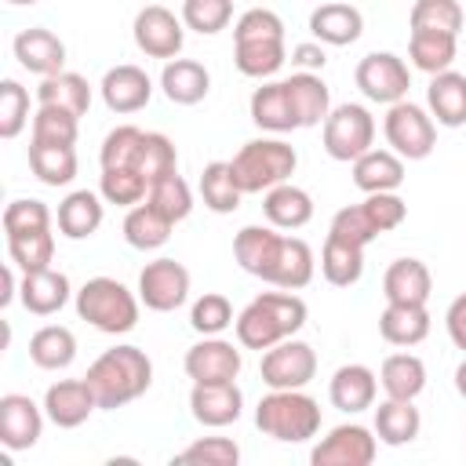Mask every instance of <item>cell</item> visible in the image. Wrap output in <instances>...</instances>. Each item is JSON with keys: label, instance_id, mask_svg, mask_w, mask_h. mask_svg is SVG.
I'll return each mask as SVG.
<instances>
[{"label": "cell", "instance_id": "1", "mask_svg": "<svg viewBox=\"0 0 466 466\" xmlns=\"http://www.w3.org/2000/svg\"><path fill=\"white\" fill-rule=\"evenodd\" d=\"M233 324H237V342L244 350H269L291 339L306 324V302L291 291H262L240 309Z\"/></svg>", "mask_w": 466, "mask_h": 466}, {"label": "cell", "instance_id": "2", "mask_svg": "<svg viewBox=\"0 0 466 466\" xmlns=\"http://www.w3.org/2000/svg\"><path fill=\"white\" fill-rule=\"evenodd\" d=\"M87 386L98 397V408H124L142 397L153 382V364L138 346H113L87 368Z\"/></svg>", "mask_w": 466, "mask_h": 466}, {"label": "cell", "instance_id": "3", "mask_svg": "<svg viewBox=\"0 0 466 466\" xmlns=\"http://www.w3.org/2000/svg\"><path fill=\"white\" fill-rule=\"evenodd\" d=\"M255 426L284 444H302L320 430V404L302 390H269L255 408Z\"/></svg>", "mask_w": 466, "mask_h": 466}, {"label": "cell", "instance_id": "4", "mask_svg": "<svg viewBox=\"0 0 466 466\" xmlns=\"http://www.w3.org/2000/svg\"><path fill=\"white\" fill-rule=\"evenodd\" d=\"M295 164H299V153L284 138H251L229 160L233 178L244 193H262L288 182L295 175Z\"/></svg>", "mask_w": 466, "mask_h": 466}, {"label": "cell", "instance_id": "5", "mask_svg": "<svg viewBox=\"0 0 466 466\" xmlns=\"http://www.w3.org/2000/svg\"><path fill=\"white\" fill-rule=\"evenodd\" d=\"M76 313L106 335H124L138 324V299L113 277H91L76 291Z\"/></svg>", "mask_w": 466, "mask_h": 466}, {"label": "cell", "instance_id": "6", "mask_svg": "<svg viewBox=\"0 0 466 466\" xmlns=\"http://www.w3.org/2000/svg\"><path fill=\"white\" fill-rule=\"evenodd\" d=\"M382 131H386V142L393 146V153L404 157V160H426L433 153V146H437L433 116L422 106L408 102V98L390 106V113L382 120Z\"/></svg>", "mask_w": 466, "mask_h": 466}, {"label": "cell", "instance_id": "7", "mask_svg": "<svg viewBox=\"0 0 466 466\" xmlns=\"http://www.w3.org/2000/svg\"><path fill=\"white\" fill-rule=\"evenodd\" d=\"M375 142V116L357 106V102H342L328 113L324 120V149L331 160H357L371 149Z\"/></svg>", "mask_w": 466, "mask_h": 466}, {"label": "cell", "instance_id": "8", "mask_svg": "<svg viewBox=\"0 0 466 466\" xmlns=\"http://www.w3.org/2000/svg\"><path fill=\"white\" fill-rule=\"evenodd\" d=\"M353 80L364 91V98H371L379 106H393V102L408 98V87H411V73H408L404 58H397L393 51H371V55H364L357 62Z\"/></svg>", "mask_w": 466, "mask_h": 466}, {"label": "cell", "instance_id": "9", "mask_svg": "<svg viewBox=\"0 0 466 466\" xmlns=\"http://www.w3.org/2000/svg\"><path fill=\"white\" fill-rule=\"evenodd\" d=\"M258 371L269 390H302L317 375V353L302 339H284L262 353Z\"/></svg>", "mask_w": 466, "mask_h": 466}, {"label": "cell", "instance_id": "10", "mask_svg": "<svg viewBox=\"0 0 466 466\" xmlns=\"http://www.w3.org/2000/svg\"><path fill=\"white\" fill-rule=\"evenodd\" d=\"M138 299L153 313H171L189 299V269L175 258H153L138 273Z\"/></svg>", "mask_w": 466, "mask_h": 466}, {"label": "cell", "instance_id": "11", "mask_svg": "<svg viewBox=\"0 0 466 466\" xmlns=\"http://www.w3.org/2000/svg\"><path fill=\"white\" fill-rule=\"evenodd\" d=\"M375 455H379V437L360 422H342L309 451V462L313 466H371Z\"/></svg>", "mask_w": 466, "mask_h": 466}, {"label": "cell", "instance_id": "12", "mask_svg": "<svg viewBox=\"0 0 466 466\" xmlns=\"http://www.w3.org/2000/svg\"><path fill=\"white\" fill-rule=\"evenodd\" d=\"M182 25H186V22H178L175 11L160 7V4H149V7H142V11L135 15L131 33H135V44H138L142 55H149V58H167V62H171V58L182 51V40H186V29H182Z\"/></svg>", "mask_w": 466, "mask_h": 466}, {"label": "cell", "instance_id": "13", "mask_svg": "<svg viewBox=\"0 0 466 466\" xmlns=\"http://www.w3.org/2000/svg\"><path fill=\"white\" fill-rule=\"evenodd\" d=\"M240 350L218 335H204L197 346L186 350V375L193 382H233L240 375Z\"/></svg>", "mask_w": 466, "mask_h": 466}, {"label": "cell", "instance_id": "14", "mask_svg": "<svg viewBox=\"0 0 466 466\" xmlns=\"http://www.w3.org/2000/svg\"><path fill=\"white\" fill-rule=\"evenodd\" d=\"M44 415L47 411H40L33 404V397H25V393H4L0 397V444L7 451L33 448L40 441V433H44Z\"/></svg>", "mask_w": 466, "mask_h": 466}, {"label": "cell", "instance_id": "15", "mask_svg": "<svg viewBox=\"0 0 466 466\" xmlns=\"http://www.w3.org/2000/svg\"><path fill=\"white\" fill-rule=\"evenodd\" d=\"M95 408H98V397L87 386V379H58L44 393V411L58 430H73L87 422Z\"/></svg>", "mask_w": 466, "mask_h": 466}, {"label": "cell", "instance_id": "16", "mask_svg": "<svg viewBox=\"0 0 466 466\" xmlns=\"http://www.w3.org/2000/svg\"><path fill=\"white\" fill-rule=\"evenodd\" d=\"M189 411L200 426H229L244 411V393L233 382H193L189 390Z\"/></svg>", "mask_w": 466, "mask_h": 466}, {"label": "cell", "instance_id": "17", "mask_svg": "<svg viewBox=\"0 0 466 466\" xmlns=\"http://www.w3.org/2000/svg\"><path fill=\"white\" fill-rule=\"evenodd\" d=\"M98 91H102V102H106L113 113H138V109H146L149 98H153V80L146 76V69L124 62V66L106 69Z\"/></svg>", "mask_w": 466, "mask_h": 466}, {"label": "cell", "instance_id": "18", "mask_svg": "<svg viewBox=\"0 0 466 466\" xmlns=\"http://www.w3.org/2000/svg\"><path fill=\"white\" fill-rule=\"evenodd\" d=\"M15 58L22 69H29L36 76H51V73H62V66H66V44L51 29L29 25L15 36Z\"/></svg>", "mask_w": 466, "mask_h": 466}, {"label": "cell", "instance_id": "19", "mask_svg": "<svg viewBox=\"0 0 466 466\" xmlns=\"http://www.w3.org/2000/svg\"><path fill=\"white\" fill-rule=\"evenodd\" d=\"M280 233H273L269 226H244L237 237H233V255L240 262L244 273L258 277L269 284V273L277 266V255H280Z\"/></svg>", "mask_w": 466, "mask_h": 466}, {"label": "cell", "instance_id": "20", "mask_svg": "<svg viewBox=\"0 0 466 466\" xmlns=\"http://www.w3.org/2000/svg\"><path fill=\"white\" fill-rule=\"evenodd\" d=\"M309 33L313 40L320 44H331V47H346L353 40H360L364 33V15L346 4V0H331V4H320L313 15H309Z\"/></svg>", "mask_w": 466, "mask_h": 466}, {"label": "cell", "instance_id": "21", "mask_svg": "<svg viewBox=\"0 0 466 466\" xmlns=\"http://www.w3.org/2000/svg\"><path fill=\"white\" fill-rule=\"evenodd\" d=\"M375 390H379V379H375V371L368 364H342L328 382L331 404L339 411H346V415H357V411L371 408L375 404Z\"/></svg>", "mask_w": 466, "mask_h": 466}, {"label": "cell", "instance_id": "22", "mask_svg": "<svg viewBox=\"0 0 466 466\" xmlns=\"http://www.w3.org/2000/svg\"><path fill=\"white\" fill-rule=\"evenodd\" d=\"M18 299L29 313L36 317H51L58 313L66 302H69V277L58 273V269H33V273H22V284H18Z\"/></svg>", "mask_w": 466, "mask_h": 466}, {"label": "cell", "instance_id": "23", "mask_svg": "<svg viewBox=\"0 0 466 466\" xmlns=\"http://www.w3.org/2000/svg\"><path fill=\"white\" fill-rule=\"evenodd\" d=\"M251 120H255V127L273 131V135H284V131L299 127V116H295V106H291V95H288L284 80H269V84L255 87V95H251Z\"/></svg>", "mask_w": 466, "mask_h": 466}, {"label": "cell", "instance_id": "24", "mask_svg": "<svg viewBox=\"0 0 466 466\" xmlns=\"http://www.w3.org/2000/svg\"><path fill=\"white\" fill-rule=\"evenodd\" d=\"M404 182V157L393 149H368L353 160V186L364 193H397Z\"/></svg>", "mask_w": 466, "mask_h": 466}, {"label": "cell", "instance_id": "25", "mask_svg": "<svg viewBox=\"0 0 466 466\" xmlns=\"http://www.w3.org/2000/svg\"><path fill=\"white\" fill-rule=\"evenodd\" d=\"M433 291V277L426 269V262L419 258H397L390 262L386 277H382V295L386 302H411V306H426Z\"/></svg>", "mask_w": 466, "mask_h": 466}, {"label": "cell", "instance_id": "26", "mask_svg": "<svg viewBox=\"0 0 466 466\" xmlns=\"http://www.w3.org/2000/svg\"><path fill=\"white\" fill-rule=\"evenodd\" d=\"M426 106H430V116L437 124L462 127L466 124V76L455 73V69H444V73L430 76Z\"/></svg>", "mask_w": 466, "mask_h": 466}, {"label": "cell", "instance_id": "27", "mask_svg": "<svg viewBox=\"0 0 466 466\" xmlns=\"http://www.w3.org/2000/svg\"><path fill=\"white\" fill-rule=\"evenodd\" d=\"M160 87L175 106H197L211 91V73L193 58H171L160 73Z\"/></svg>", "mask_w": 466, "mask_h": 466}, {"label": "cell", "instance_id": "28", "mask_svg": "<svg viewBox=\"0 0 466 466\" xmlns=\"http://www.w3.org/2000/svg\"><path fill=\"white\" fill-rule=\"evenodd\" d=\"M379 335L390 346H419L430 335V313H426V306L386 302V309L379 313Z\"/></svg>", "mask_w": 466, "mask_h": 466}, {"label": "cell", "instance_id": "29", "mask_svg": "<svg viewBox=\"0 0 466 466\" xmlns=\"http://www.w3.org/2000/svg\"><path fill=\"white\" fill-rule=\"evenodd\" d=\"M262 211H266L269 226H277V229H302L313 218V197L302 186L280 182V186L266 189Z\"/></svg>", "mask_w": 466, "mask_h": 466}, {"label": "cell", "instance_id": "30", "mask_svg": "<svg viewBox=\"0 0 466 466\" xmlns=\"http://www.w3.org/2000/svg\"><path fill=\"white\" fill-rule=\"evenodd\" d=\"M320 273L335 288H353L364 273V248L339 233H328V240L320 248Z\"/></svg>", "mask_w": 466, "mask_h": 466}, {"label": "cell", "instance_id": "31", "mask_svg": "<svg viewBox=\"0 0 466 466\" xmlns=\"http://www.w3.org/2000/svg\"><path fill=\"white\" fill-rule=\"evenodd\" d=\"M422 430V415L411 400H397V397H386L379 408H375V437L390 448H400V444H411Z\"/></svg>", "mask_w": 466, "mask_h": 466}, {"label": "cell", "instance_id": "32", "mask_svg": "<svg viewBox=\"0 0 466 466\" xmlns=\"http://www.w3.org/2000/svg\"><path fill=\"white\" fill-rule=\"evenodd\" d=\"M288 84V95H291V106H295V116H299V127H317L328 120L331 113V98H328V84L317 76V73H295L284 80Z\"/></svg>", "mask_w": 466, "mask_h": 466}, {"label": "cell", "instance_id": "33", "mask_svg": "<svg viewBox=\"0 0 466 466\" xmlns=\"http://www.w3.org/2000/svg\"><path fill=\"white\" fill-rule=\"evenodd\" d=\"M36 102L40 106H58V109H66L73 116H84L91 109V84L80 73L62 69V73H51V76L40 80Z\"/></svg>", "mask_w": 466, "mask_h": 466}, {"label": "cell", "instance_id": "34", "mask_svg": "<svg viewBox=\"0 0 466 466\" xmlns=\"http://www.w3.org/2000/svg\"><path fill=\"white\" fill-rule=\"evenodd\" d=\"M171 229H175V222H171L167 215H160L149 200H146V204H135V208L127 211V218H124V240H127L131 248H138V251H157V248H164V244L171 240Z\"/></svg>", "mask_w": 466, "mask_h": 466}, {"label": "cell", "instance_id": "35", "mask_svg": "<svg viewBox=\"0 0 466 466\" xmlns=\"http://www.w3.org/2000/svg\"><path fill=\"white\" fill-rule=\"evenodd\" d=\"M76 357V335L62 324H44L40 331H33L29 339V360L44 371H62L69 368Z\"/></svg>", "mask_w": 466, "mask_h": 466}, {"label": "cell", "instance_id": "36", "mask_svg": "<svg viewBox=\"0 0 466 466\" xmlns=\"http://www.w3.org/2000/svg\"><path fill=\"white\" fill-rule=\"evenodd\" d=\"M379 382H382L386 397L415 400V397L426 390V364H422L415 353H390V357L382 360Z\"/></svg>", "mask_w": 466, "mask_h": 466}, {"label": "cell", "instance_id": "37", "mask_svg": "<svg viewBox=\"0 0 466 466\" xmlns=\"http://www.w3.org/2000/svg\"><path fill=\"white\" fill-rule=\"evenodd\" d=\"M102 200L91 193V189H76V193H69L62 204H58V229H62V237H69V240H84V237H91V233H98V226H102Z\"/></svg>", "mask_w": 466, "mask_h": 466}, {"label": "cell", "instance_id": "38", "mask_svg": "<svg viewBox=\"0 0 466 466\" xmlns=\"http://www.w3.org/2000/svg\"><path fill=\"white\" fill-rule=\"evenodd\" d=\"M313 251L306 240L299 237H284L280 240V255H277V266L269 273V284L273 288H284V291H299L313 280Z\"/></svg>", "mask_w": 466, "mask_h": 466}, {"label": "cell", "instance_id": "39", "mask_svg": "<svg viewBox=\"0 0 466 466\" xmlns=\"http://www.w3.org/2000/svg\"><path fill=\"white\" fill-rule=\"evenodd\" d=\"M455 40H459V36H451V33L411 29V36H408V55H411L415 69L437 76V73L451 69V62H455Z\"/></svg>", "mask_w": 466, "mask_h": 466}, {"label": "cell", "instance_id": "40", "mask_svg": "<svg viewBox=\"0 0 466 466\" xmlns=\"http://www.w3.org/2000/svg\"><path fill=\"white\" fill-rule=\"evenodd\" d=\"M233 62L244 76H255V80H266L273 76L284 58H288V47L284 40H233Z\"/></svg>", "mask_w": 466, "mask_h": 466}, {"label": "cell", "instance_id": "41", "mask_svg": "<svg viewBox=\"0 0 466 466\" xmlns=\"http://www.w3.org/2000/svg\"><path fill=\"white\" fill-rule=\"evenodd\" d=\"M29 167L44 186H69L76 178V149L29 142Z\"/></svg>", "mask_w": 466, "mask_h": 466}, {"label": "cell", "instance_id": "42", "mask_svg": "<svg viewBox=\"0 0 466 466\" xmlns=\"http://www.w3.org/2000/svg\"><path fill=\"white\" fill-rule=\"evenodd\" d=\"M200 197H204V208H211L215 215H229V211L240 208L244 189L237 186L229 160H211L204 167V175H200Z\"/></svg>", "mask_w": 466, "mask_h": 466}, {"label": "cell", "instance_id": "43", "mask_svg": "<svg viewBox=\"0 0 466 466\" xmlns=\"http://www.w3.org/2000/svg\"><path fill=\"white\" fill-rule=\"evenodd\" d=\"M135 171L153 186L167 175L178 171V153H175V142L160 131H146L142 135V149H138V160H135Z\"/></svg>", "mask_w": 466, "mask_h": 466}, {"label": "cell", "instance_id": "44", "mask_svg": "<svg viewBox=\"0 0 466 466\" xmlns=\"http://www.w3.org/2000/svg\"><path fill=\"white\" fill-rule=\"evenodd\" d=\"M80 135V116L58 109V106H40L33 116V138L29 142H44V146H76Z\"/></svg>", "mask_w": 466, "mask_h": 466}, {"label": "cell", "instance_id": "45", "mask_svg": "<svg viewBox=\"0 0 466 466\" xmlns=\"http://www.w3.org/2000/svg\"><path fill=\"white\" fill-rule=\"evenodd\" d=\"M98 193L106 204H120V208H135L146 200L149 182L135 171V167H102V182Z\"/></svg>", "mask_w": 466, "mask_h": 466}, {"label": "cell", "instance_id": "46", "mask_svg": "<svg viewBox=\"0 0 466 466\" xmlns=\"http://www.w3.org/2000/svg\"><path fill=\"white\" fill-rule=\"evenodd\" d=\"M408 22H411V29H437V33L459 36L466 15H462L459 0H415Z\"/></svg>", "mask_w": 466, "mask_h": 466}, {"label": "cell", "instance_id": "47", "mask_svg": "<svg viewBox=\"0 0 466 466\" xmlns=\"http://www.w3.org/2000/svg\"><path fill=\"white\" fill-rule=\"evenodd\" d=\"M7 255H11V262H15L22 273L47 269L51 258H55V237H51V229L25 233V237H7Z\"/></svg>", "mask_w": 466, "mask_h": 466}, {"label": "cell", "instance_id": "48", "mask_svg": "<svg viewBox=\"0 0 466 466\" xmlns=\"http://www.w3.org/2000/svg\"><path fill=\"white\" fill-rule=\"evenodd\" d=\"M146 200H149L160 215H167L171 222H182V218L193 211V193H189V186H186V178H182L178 171L167 175V178H160V182H153L149 193H146Z\"/></svg>", "mask_w": 466, "mask_h": 466}, {"label": "cell", "instance_id": "49", "mask_svg": "<svg viewBox=\"0 0 466 466\" xmlns=\"http://www.w3.org/2000/svg\"><path fill=\"white\" fill-rule=\"evenodd\" d=\"M229 18H233V0H182V22L200 36L222 33Z\"/></svg>", "mask_w": 466, "mask_h": 466}, {"label": "cell", "instance_id": "50", "mask_svg": "<svg viewBox=\"0 0 466 466\" xmlns=\"http://www.w3.org/2000/svg\"><path fill=\"white\" fill-rule=\"evenodd\" d=\"M189 324H193V331H200V335H222V331L233 324V306H229V299L218 295V291H204V295L193 302V309H189Z\"/></svg>", "mask_w": 466, "mask_h": 466}, {"label": "cell", "instance_id": "51", "mask_svg": "<svg viewBox=\"0 0 466 466\" xmlns=\"http://www.w3.org/2000/svg\"><path fill=\"white\" fill-rule=\"evenodd\" d=\"M29 124V91L18 80H0V135L18 138Z\"/></svg>", "mask_w": 466, "mask_h": 466}, {"label": "cell", "instance_id": "52", "mask_svg": "<svg viewBox=\"0 0 466 466\" xmlns=\"http://www.w3.org/2000/svg\"><path fill=\"white\" fill-rule=\"evenodd\" d=\"M142 135H146V131H138L135 124L113 127V131L106 135V142H102V153H98L102 167H135L138 149H142Z\"/></svg>", "mask_w": 466, "mask_h": 466}, {"label": "cell", "instance_id": "53", "mask_svg": "<svg viewBox=\"0 0 466 466\" xmlns=\"http://www.w3.org/2000/svg\"><path fill=\"white\" fill-rule=\"evenodd\" d=\"M51 229V211L44 200H11L4 208V233L7 237H25V233H40Z\"/></svg>", "mask_w": 466, "mask_h": 466}, {"label": "cell", "instance_id": "54", "mask_svg": "<svg viewBox=\"0 0 466 466\" xmlns=\"http://www.w3.org/2000/svg\"><path fill=\"white\" fill-rule=\"evenodd\" d=\"M175 462H211V466H237L240 448L229 437H200L186 451L175 455Z\"/></svg>", "mask_w": 466, "mask_h": 466}, {"label": "cell", "instance_id": "55", "mask_svg": "<svg viewBox=\"0 0 466 466\" xmlns=\"http://www.w3.org/2000/svg\"><path fill=\"white\" fill-rule=\"evenodd\" d=\"M233 40H284V22L269 7H251L237 18Z\"/></svg>", "mask_w": 466, "mask_h": 466}, {"label": "cell", "instance_id": "56", "mask_svg": "<svg viewBox=\"0 0 466 466\" xmlns=\"http://www.w3.org/2000/svg\"><path fill=\"white\" fill-rule=\"evenodd\" d=\"M328 233H339V237H346V240H353V244H360V248H368L375 237H382V233L375 229V222L368 218L364 204H350V208L335 211V218H331V229H328Z\"/></svg>", "mask_w": 466, "mask_h": 466}, {"label": "cell", "instance_id": "57", "mask_svg": "<svg viewBox=\"0 0 466 466\" xmlns=\"http://www.w3.org/2000/svg\"><path fill=\"white\" fill-rule=\"evenodd\" d=\"M364 211H368V218L375 222L379 233H390V229H397L408 218V204L397 193H368Z\"/></svg>", "mask_w": 466, "mask_h": 466}, {"label": "cell", "instance_id": "58", "mask_svg": "<svg viewBox=\"0 0 466 466\" xmlns=\"http://www.w3.org/2000/svg\"><path fill=\"white\" fill-rule=\"evenodd\" d=\"M444 324H448V339L455 342V350L466 353V291L459 299H451V306L444 313Z\"/></svg>", "mask_w": 466, "mask_h": 466}, {"label": "cell", "instance_id": "59", "mask_svg": "<svg viewBox=\"0 0 466 466\" xmlns=\"http://www.w3.org/2000/svg\"><path fill=\"white\" fill-rule=\"evenodd\" d=\"M291 62H295L299 69H306V73L324 69V62H328L324 44H320V40H317V44H295V47H291Z\"/></svg>", "mask_w": 466, "mask_h": 466}, {"label": "cell", "instance_id": "60", "mask_svg": "<svg viewBox=\"0 0 466 466\" xmlns=\"http://www.w3.org/2000/svg\"><path fill=\"white\" fill-rule=\"evenodd\" d=\"M18 295V284H15V262L4 266V291H0V306H11V299Z\"/></svg>", "mask_w": 466, "mask_h": 466}, {"label": "cell", "instance_id": "61", "mask_svg": "<svg viewBox=\"0 0 466 466\" xmlns=\"http://www.w3.org/2000/svg\"><path fill=\"white\" fill-rule=\"evenodd\" d=\"M455 390H459V397L466 400V357H462V364L455 368Z\"/></svg>", "mask_w": 466, "mask_h": 466}, {"label": "cell", "instance_id": "62", "mask_svg": "<svg viewBox=\"0 0 466 466\" xmlns=\"http://www.w3.org/2000/svg\"><path fill=\"white\" fill-rule=\"evenodd\" d=\"M7 4H22L25 7V4H36V0H7Z\"/></svg>", "mask_w": 466, "mask_h": 466}]
</instances>
